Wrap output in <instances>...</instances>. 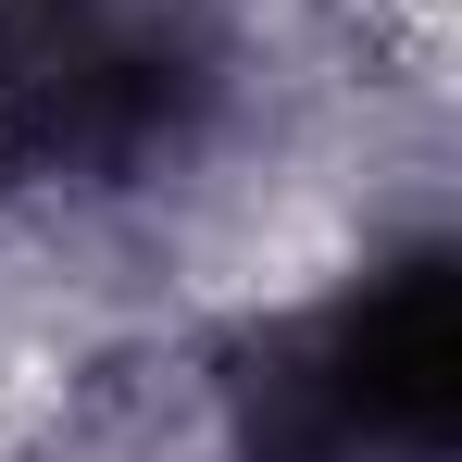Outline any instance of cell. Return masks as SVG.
<instances>
[{
    "mask_svg": "<svg viewBox=\"0 0 462 462\" xmlns=\"http://www.w3.org/2000/svg\"><path fill=\"white\" fill-rule=\"evenodd\" d=\"M462 438V275L425 250L237 363V462H450Z\"/></svg>",
    "mask_w": 462,
    "mask_h": 462,
    "instance_id": "obj_1",
    "label": "cell"
},
{
    "mask_svg": "<svg viewBox=\"0 0 462 462\" xmlns=\"http://www.w3.org/2000/svg\"><path fill=\"white\" fill-rule=\"evenodd\" d=\"M200 100L175 0H0V175H125Z\"/></svg>",
    "mask_w": 462,
    "mask_h": 462,
    "instance_id": "obj_2",
    "label": "cell"
}]
</instances>
